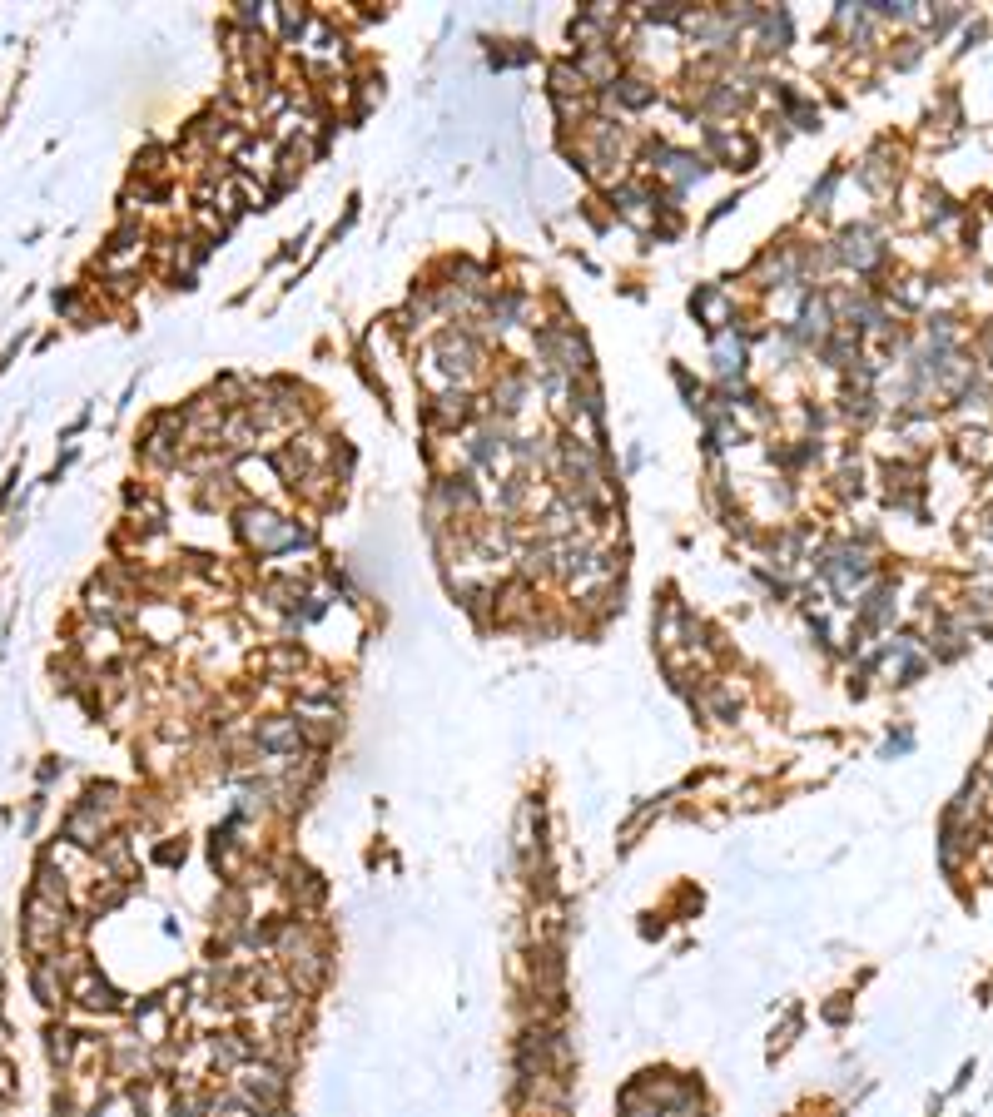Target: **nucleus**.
<instances>
[{
    "mask_svg": "<svg viewBox=\"0 0 993 1117\" xmlns=\"http://www.w3.org/2000/svg\"><path fill=\"white\" fill-rule=\"evenodd\" d=\"M239 1093L249 1098V1108L264 1117V1113H274L279 1103H284V1093H288V1078H284V1068L279 1063H269V1058H259V1063H249L244 1073H239Z\"/></svg>",
    "mask_w": 993,
    "mask_h": 1117,
    "instance_id": "nucleus-1",
    "label": "nucleus"
},
{
    "mask_svg": "<svg viewBox=\"0 0 993 1117\" xmlns=\"http://www.w3.org/2000/svg\"><path fill=\"white\" fill-rule=\"evenodd\" d=\"M437 358H442V368H447L452 383H457V378H472V373L482 368V348L472 343L467 328H447V333H437Z\"/></svg>",
    "mask_w": 993,
    "mask_h": 1117,
    "instance_id": "nucleus-2",
    "label": "nucleus"
},
{
    "mask_svg": "<svg viewBox=\"0 0 993 1117\" xmlns=\"http://www.w3.org/2000/svg\"><path fill=\"white\" fill-rule=\"evenodd\" d=\"M110 830V820H105V810H95V805H75L70 815H65V825H60V835L70 839L75 849H100V839Z\"/></svg>",
    "mask_w": 993,
    "mask_h": 1117,
    "instance_id": "nucleus-3",
    "label": "nucleus"
},
{
    "mask_svg": "<svg viewBox=\"0 0 993 1117\" xmlns=\"http://www.w3.org/2000/svg\"><path fill=\"white\" fill-rule=\"evenodd\" d=\"M884 259V244H879V234L874 229H845L840 234V244H835V264H854V269H874Z\"/></svg>",
    "mask_w": 993,
    "mask_h": 1117,
    "instance_id": "nucleus-4",
    "label": "nucleus"
},
{
    "mask_svg": "<svg viewBox=\"0 0 993 1117\" xmlns=\"http://www.w3.org/2000/svg\"><path fill=\"white\" fill-rule=\"evenodd\" d=\"M611 100L626 105V110H646V105H656V85L646 75H616L611 80Z\"/></svg>",
    "mask_w": 993,
    "mask_h": 1117,
    "instance_id": "nucleus-5",
    "label": "nucleus"
},
{
    "mask_svg": "<svg viewBox=\"0 0 993 1117\" xmlns=\"http://www.w3.org/2000/svg\"><path fill=\"white\" fill-rule=\"evenodd\" d=\"M75 1048H80V1033H75V1028H65V1023H50V1028H45V1053H50L55 1068H70Z\"/></svg>",
    "mask_w": 993,
    "mask_h": 1117,
    "instance_id": "nucleus-6",
    "label": "nucleus"
},
{
    "mask_svg": "<svg viewBox=\"0 0 993 1117\" xmlns=\"http://www.w3.org/2000/svg\"><path fill=\"white\" fill-rule=\"evenodd\" d=\"M715 368H720V373H735V378L745 373V343H740L735 333H720V338H715Z\"/></svg>",
    "mask_w": 993,
    "mask_h": 1117,
    "instance_id": "nucleus-7",
    "label": "nucleus"
},
{
    "mask_svg": "<svg viewBox=\"0 0 993 1117\" xmlns=\"http://www.w3.org/2000/svg\"><path fill=\"white\" fill-rule=\"evenodd\" d=\"M641 20H651V25H681L686 20V5H646Z\"/></svg>",
    "mask_w": 993,
    "mask_h": 1117,
    "instance_id": "nucleus-8",
    "label": "nucleus"
},
{
    "mask_svg": "<svg viewBox=\"0 0 993 1117\" xmlns=\"http://www.w3.org/2000/svg\"><path fill=\"white\" fill-rule=\"evenodd\" d=\"M279 25H284V40L303 35V25H308V10H298V5H279Z\"/></svg>",
    "mask_w": 993,
    "mask_h": 1117,
    "instance_id": "nucleus-9",
    "label": "nucleus"
}]
</instances>
